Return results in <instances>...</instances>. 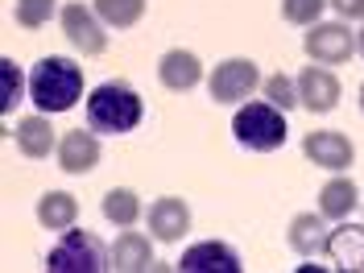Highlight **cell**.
I'll list each match as a JSON object with an SVG mask.
<instances>
[{
    "mask_svg": "<svg viewBox=\"0 0 364 273\" xmlns=\"http://www.w3.org/2000/svg\"><path fill=\"white\" fill-rule=\"evenodd\" d=\"M79 95H83V70L70 58L46 54L42 63H33V70H29V100H33L38 112L46 116L67 112V108L79 104Z\"/></svg>",
    "mask_w": 364,
    "mask_h": 273,
    "instance_id": "1",
    "label": "cell"
},
{
    "mask_svg": "<svg viewBox=\"0 0 364 273\" xmlns=\"http://www.w3.org/2000/svg\"><path fill=\"white\" fill-rule=\"evenodd\" d=\"M145 116V104L129 83H100V87L87 95V124L95 133H133Z\"/></svg>",
    "mask_w": 364,
    "mask_h": 273,
    "instance_id": "2",
    "label": "cell"
},
{
    "mask_svg": "<svg viewBox=\"0 0 364 273\" xmlns=\"http://www.w3.org/2000/svg\"><path fill=\"white\" fill-rule=\"evenodd\" d=\"M232 136L245 149H252V154H273V149L286 145L290 124H286V112L277 104L261 100V104H245L240 112L232 116Z\"/></svg>",
    "mask_w": 364,
    "mask_h": 273,
    "instance_id": "3",
    "label": "cell"
},
{
    "mask_svg": "<svg viewBox=\"0 0 364 273\" xmlns=\"http://www.w3.org/2000/svg\"><path fill=\"white\" fill-rule=\"evenodd\" d=\"M46 269L50 273H100L112 269V249L100 245V236H91L83 228H67L63 240L50 249L46 257Z\"/></svg>",
    "mask_w": 364,
    "mask_h": 273,
    "instance_id": "4",
    "label": "cell"
},
{
    "mask_svg": "<svg viewBox=\"0 0 364 273\" xmlns=\"http://www.w3.org/2000/svg\"><path fill=\"white\" fill-rule=\"evenodd\" d=\"M257 83H261V70H257L252 58H224L207 79L215 104H240V100H249L257 91Z\"/></svg>",
    "mask_w": 364,
    "mask_h": 273,
    "instance_id": "5",
    "label": "cell"
},
{
    "mask_svg": "<svg viewBox=\"0 0 364 273\" xmlns=\"http://www.w3.org/2000/svg\"><path fill=\"white\" fill-rule=\"evenodd\" d=\"M306 54L315 63H323V67H340V63H348L356 54V33L343 21H327V25L315 21L311 33H306Z\"/></svg>",
    "mask_w": 364,
    "mask_h": 273,
    "instance_id": "6",
    "label": "cell"
},
{
    "mask_svg": "<svg viewBox=\"0 0 364 273\" xmlns=\"http://www.w3.org/2000/svg\"><path fill=\"white\" fill-rule=\"evenodd\" d=\"M63 33L67 42L79 50V54H104L108 50V33L100 25V13L87 9V4H63Z\"/></svg>",
    "mask_w": 364,
    "mask_h": 273,
    "instance_id": "7",
    "label": "cell"
},
{
    "mask_svg": "<svg viewBox=\"0 0 364 273\" xmlns=\"http://www.w3.org/2000/svg\"><path fill=\"white\" fill-rule=\"evenodd\" d=\"M302 154L311 166H323V170H331V174H340L352 166L356 158V149H352V141L343 133H331V129H318V133H306L302 136Z\"/></svg>",
    "mask_w": 364,
    "mask_h": 273,
    "instance_id": "8",
    "label": "cell"
},
{
    "mask_svg": "<svg viewBox=\"0 0 364 273\" xmlns=\"http://www.w3.org/2000/svg\"><path fill=\"white\" fill-rule=\"evenodd\" d=\"M340 79L331 75V70L315 63V67H302L298 70V95H302V108L306 112H331L336 104H340Z\"/></svg>",
    "mask_w": 364,
    "mask_h": 273,
    "instance_id": "9",
    "label": "cell"
},
{
    "mask_svg": "<svg viewBox=\"0 0 364 273\" xmlns=\"http://www.w3.org/2000/svg\"><path fill=\"white\" fill-rule=\"evenodd\" d=\"M182 273H240V252L228 249L224 240H203V245H195V249L182 252L178 261Z\"/></svg>",
    "mask_w": 364,
    "mask_h": 273,
    "instance_id": "10",
    "label": "cell"
},
{
    "mask_svg": "<svg viewBox=\"0 0 364 273\" xmlns=\"http://www.w3.org/2000/svg\"><path fill=\"white\" fill-rule=\"evenodd\" d=\"M145 220H149V232L158 236L161 245H174V240H182L191 232V207L182 203L178 195H166V199H158L149 207Z\"/></svg>",
    "mask_w": 364,
    "mask_h": 273,
    "instance_id": "11",
    "label": "cell"
},
{
    "mask_svg": "<svg viewBox=\"0 0 364 273\" xmlns=\"http://www.w3.org/2000/svg\"><path fill=\"white\" fill-rule=\"evenodd\" d=\"M203 79V63H199V54H191V50H166L158 63V83L170 91H191L195 83Z\"/></svg>",
    "mask_w": 364,
    "mask_h": 273,
    "instance_id": "12",
    "label": "cell"
},
{
    "mask_svg": "<svg viewBox=\"0 0 364 273\" xmlns=\"http://www.w3.org/2000/svg\"><path fill=\"white\" fill-rule=\"evenodd\" d=\"M327 257L336 261V269L343 273H364V228L356 224H340L327 236Z\"/></svg>",
    "mask_w": 364,
    "mask_h": 273,
    "instance_id": "13",
    "label": "cell"
},
{
    "mask_svg": "<svg viewBox=\"0 0 364 273\" xmlns=\"http://www.w3.org/2000/svg\"><path fill=\"white\" fill-rule=\"evenodd\" d=\"M95 161H100V141L87 129H70L63 136V145H58V166L67 174H87Z\"/></svg>",
    "mask_w": 364,
    "mask_h": 273,
    "instance_id": "14",
    "label": "cell"
},
{
    "mask_svg": "<svg viewBox=\"0 0 364 273\" xmlns=\"http://www.w3.org/2000/svg\"><path fill=\"white\" fill-rule=\"evenodd\" d=\"M112 269H120V273L154 269V245H149L141 232L124 228V232L116 236V245H112Z\"/></svg>",
    "mask_w": 364,
    "mask_h": 273,
    "instance_id": "15",
    "label": "cell"
},
{
    "mask_svg": "<svg viewBox=\"0 0 364 273\" xmlns=\"http://www.w3.org/2000/svg\"><path fill=\"white\" fill-rule=\"evenodd\" d=\"M13 141H17V149H21L25 158H33V161H42L50 158L58 145H54V129H50V120L42 116H25L21 124L13 129Z\"/></svg>",
    "mask_w": 364,
    "mask_h": 273,
    "instance_id": "16",
    "label": "cell"
},
{
    "mask_svg": "<svg viewBox=\"0 0 364 273\" xmlns=\"http://www.w3.org/2000/svg\"><path fill=\"white\" fill-rule=\"evenodd\" d=\"M327 215H294L290 220V232H286V240H290V249L298 252V257H315V252L327 249Z\"/></svg>",
    "mask_w": 364,
    "mask_h": 273,
    "instance_id": "17",
    "label": "cell"
},
{
    "mask_svg": "<svg viewBox=\"0 0 364 273\" xmlns=\"http://www.w3.org/2000/svg\"><path fill=\"white\" fill-rule=\"evenodd\" d=\"M356 203H360V186L352 178H343V174L331 182H323V191H318V211L327 220H348L356 211Z\"/></svg>",
    "mask_w": 364,
    "mask_h": 273,
    "instance_id": "18",
    "label": "cell"
},
{
    "mask_svg": "<svg viewBox=\"0 0 364 273\" xmlns=\"http://www.w3.org/2000/svg\"><path fill=\"white\" fill-rule=\"evenodd\" d=\"M79 220V199L67 195V191H46L42 199H38V224L50 228V232H67L75 228Z\"/></svg>",
    "mask_w": 364,
    "mask_h": 273,
    "instance_id": "19",
    "label": "cell"
},
{
    "mask_svg": "<svg viewBox=\"0 0 364 273\" xmlns=\"http://www.w3.org/2000/svg\"><path fill=\"white\" fill-rule=\"evenodd\" d=\"M136 215H141V199H136V191L129 186H112L108 195H104V220L116 228H133Z\"/></svg>",
    "mask_w": 364,
    "mask_h": 273,
    "instance_id": "20",
    "label": "cell"
},
{
    "mask_svg": "<svg viewBox=\"0 0 364 273\" xmlns=\"http://www.w3.org/2000/svg\"><path fill=\"white\" fill-rule=\"evenodd\" d=\"M95 13L112 29H129L145 17V0H95Z\"/></svg>",
    "mask_w": 364,
    "mask_h": 273,
    "instance_id": "21",
    "label": "cell"
},
{
    "mask_svg": "<svg viewBox=\"0 0 364 273\" xmlns=\"http://www.w3.org/2000/svg\"><path fill=\"white\" fill-rule=\"evenodd\" d=\"M58 13V0H17V21L25 29H42V25L54 21Z\"/></svg>",
    "mask_w": 364,
    "mask_h": 273,
    "instance_id": "22",
    "label": "cell"
},
{
    "mask_svg": "<svg viewBox=\"0 0 364 273\" xmlns=\"http://www.w3.org/2000/svg\"><path fill=\"white\" fill-rule=\"evenodd\" d=\"M265 100L277 104L282 112H290L294 104H302V95H298V87H294L290 75H269V79H265Z\"/></svg>",
    "mask_w": 364,
    "mask_h": 273,
    "instance_id": "23",
    "label": "cell"
},
{
    "mask_svg": "<svg viewBox=\"0 0 364 273\" xmlns=\"http://www.w3.org/2000/svg\"><path fill=\"white\" fill-rule=\"evenodd\" d=\"M331 0H282V17L290 25H315Z\"/></svg>",
    "mask_w": 364,
    "mask_h": 273,
    "instance_id": "24",
    "label": "cell"
},
{
    "mask_svg": "<svg viewBox=\"0 0 364 273\" xmlns=\"http://www.w3.org/2000/svg\"><path fill=\"white\" fill-rule=\"evenodd\" d=\"M0 70H4V100H0V108H4V112H13V108L21 104V91H25L21 67H17L13 58H4V63H0Z\"/></svg>",
    "mask_w": 364,
    "mask_h": 273,
    "instance_id": "25",
    "label": "cell"
},
{
    "mask_svg": "<svg viewBox=\"0 0 364 273\" xmlns=\"http://www.w3.org/2000/svg\"><path fill=\"white\" fill-rule=\"evenodd\" d=\"M331 9L340 13L343 21H360L364 17V0H331Z\"/></svg>",
    "mask_w": 364,
    "mask_h": 273,
    "instance_id": "26",
    "label": "cell"
},
{
    "mask_svg": "<svg viewBox=\"0 0 364 273\" xmlns=\"http://www.w3.org/2000/svg\"><path fill=\"white\" fill-rule=\"evenodd\" d=\"M360 112H364V83H360Z\"/></svg>",
    "mask_w": 364,
    "mask_h": 273,
    "instance_id": "27",
    "label": "cell"
},
{
    "mask_svg": "<svg viewBox=\"0 0 364 273\" xmlns=\"http://www.w3.org/2000/svg\"><path fill=\"white\" fill-rule=\"evenodd\" d=\"M360 54H364V29H360Z\"/></svg>",
    "mask_w": 364,
    "mask_h": 273,
    "instance_id": "28",
    "label": "cell"
}]
</instances>
